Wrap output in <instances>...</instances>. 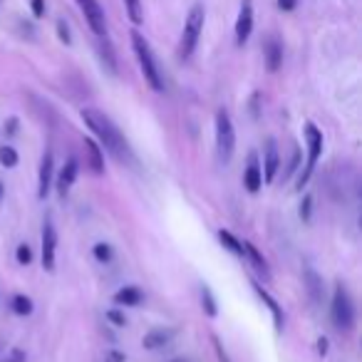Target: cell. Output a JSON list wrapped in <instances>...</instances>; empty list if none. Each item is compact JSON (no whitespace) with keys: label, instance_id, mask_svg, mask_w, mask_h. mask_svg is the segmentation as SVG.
Returning a JSON list of instances; mask_svg holds the SVG:
<instances>
[{"label":"cell","instance_id":"5bb4252c","mask_svg":"<svg viewBox=\"0 0 362 362\" xmlns=\"http://www.w3.org/2000/svg\"><path fill=\"white\" fill-rule=\"evenodd\" d=\"M77 171H80V164H77L75 156H70L67 164L62 166L60 176H57V194H60V197H67V192H70L72 184H75V179H77Z\"/></svg>","mask_w":362,"mask_h":362},{"label":"cell","instance_id":"9c48e42d","mask_svg":"<svg viewBox=\"0 0 362 362\" xmlns=\"http://www.w3.org/2000/svg\"><path fill=\"white\" fill-rule=\"evenodd\" d=\"M253 30V6L251 0H243L241 3V11H238V21H236V42L243 45V42L251 37Z\"/></svg>","mask_w":362,"mask_h":362},{"label":"cell","instance_id":"7402d4cb","mask_svg":"<svg viewBox=\"0 0 362 362\" xmlns=\"http://www.w3.org/2000/svg\"><path fill=\"white\" fill-rule=\"evenodd\" d=\"M124 8H127V16L134 25H139L144 21V11H141V0H124Z\"/></svg>","mask_w":362,"mask_h":362},{"label":"cell","instance_id":"cb8c5ba5","mask_svg":"<svg viewBox=\"0 0 362 362\" xmlns=\"http://www.w3.org/2000/svg\"><path fill=\"white\" fill-rule=\"evenodd\" d=\"M11 305H13V310H16L18 315H30V313H33V300L28 296H13Z\"/></svg>","mask_w":362,"mask_h":362},{"label":"cell","instance_id":"d590c367","mask_svg":"<svg viewBox=\"0 0 362 362\" xmlns=\"http://www.w3.org/2000/svg\"><path fill=\"white\" fill-rule=\"evenodd\" d=\"M0 194H3V184H0Z\"/></svg>","mask_w":362,"mask_h":362},{"label":"cell","instance_id":"7c38bea8","mask_svg":"<svg viewBox=\"0 0 362 362\" xmlns=\"http://www.w3.org/2000/svg\"><path fill=\"white\" fill-rule=\"evenodd\" d=\"M52 171H55V161H52V151H45L40 161V174H37V197L45 199L52 187Z\"/></svg>","mask_w":362,"mask_h":362},{"label":"cell","instance_id":"6da1fadb","mask_svg":"<svg viewBox=\"0 0 362 362\" xmlns=\"http://www.w3.org/2000/svg\"><path fill=\"white\" fill-rule=\"evenodd\" d=\"M82 122L90 127L92 134L100 139V144L105 146L117 161H132V151H129V144H127L124 134H122L119 127H117L105 112L87 107V110H82Z\"/></svg>","mask_w":362,"mask_h":362},{"label":"cell","instance_id":"ba28073f","mask_svg":"<svg viewBox=\"0 0 362 362\" xmlns=\"http://www.w3.org/2000/svg\"><path fill=\"white\" fill-rule=\"evenodd\" d=\"M55 253H57V231H55V223L47 218L42 223V268L47 273L55 271Z\"/></svg>","mask_w":362,"mask_h":362},{"label":"cell","instance_id":"8d00e7d4","mask_svg":"<svg viewBox=\"0 0 362 362\" xmlns=\"http://www.w3.org/2000/svg\"><path fill=\"white\" fill-rule=\"evenodd\" d=\"M176 362H181V360H176Z\"/></svg>","mask_w":362,"mask_h":362},{"label":"cell","instance_id":"603a6c76","mask_svg":"<svg viewBox=\"0 0 362 362\" xmlns=\"http://www.w3.org/2000/svg\"><path fill=\"white\" fill-rule=\"evenodd\" d=\"M202 305H204V310H206V315H209V317H216V315H218L216 298L211 296V291H209L206 286L202 288Z\"/></svg>","mask_w":362,"mask_h":362},{"label":"cell","instance_id":"ffe728a7","mask_svg":"<svg viewBox=\"0 0 362 362\" xmlns=\"http://www.w3.org/2000/svg\"><path fill=\"white\" fill-rule=\"evenodd\" d=\"M243 253H246L248 258H251V263H253V268H256V271H261L263 276L268 278V266H266V258L261 256V253H258V248L253 246V243H243Z\"/></svg>","mask_w":362,"mask_h":362},{"label":"cell","instance_id":"7a4b0ae2","mask_svg":"<svg viewBox=\"0 0 362 362\" xmlns=\"http://www.w3.org/2000/svg\"><path fill=\"white\" fill-rule=\"evenodd\" d=\"M132 47H134V55L139 60V67H141V75L144 80L149 82V87L154 92H164V80H161V70L156 65V57L151 52L149 42L144 40V35L136 30H132Z\"/></svg>","mask_w":362,"mask_h":362},{"label":"cell","instance_id":"2e32d148","mask_svg":"<svg viewBox=\"0 0 362 362\" xmlns=\"http://www.w3.org/2000/svg\"><path fill=\"white\" fill-rule=\"evenodd\" d=\"M85 154H87V166L95 174H102L105 171V159H102V149L92 139H85Z\"/></svg>","mask_w":362,"mask_h":362},{"label":"cell","instance_id":"836d02e7","mask_svg":"<svg viewBox=\"0 0 362 362\" xmlns=\"http://www.w3.org/2000/svg\"><path fill=\"white\" fill-rule=\"evenodd\" d=\"M278 8H281V11H293V8H296V0H278Z\"/></svg>","mask_w":362,"mask_h":362},{"label":"cell","instance_id":"e0dca14e","mask_svg":"<svg viewBox=\"0 0 362 362\" xmlns=\"http://www.w3.org/2000/svg\"><path fill=\"white\" fill-rule=\"evenodd\" d=\"M141 291L139 288H134V286H127V288H122V291H117L115 293V303L117 305H139L141 303Z\"/></svg>","mask_w":362,"mask_h":362},{"label":"cell","instance_id":"d6986e66","mask_svg":"<svg viewBox=\"0 0 362 362\" xmlns=\"http://www.w3.org/2000/svg\"><path fill=\"white\" fill-rule=\"evenodd\" d=\"M253 291H256L258 296H261V300L266 303L268 308H271V313H273V320H276V330H283V313H281V308H278V303L273 300V298L268 296V293L263 291V288L258 286V283H253Z\"/></svg>","mask_w":362,"mask_h":362},{"label":"cell","instance_id":"277c9868","mask_svg":"<svg viewBox=\"0 0 362 362\" xmlns=\"http://www.w3.org/2000/svg\"><path fill=\"white\" fill-rule=\"evenodd\" d=\"M330 315L332 322H335L337 330H352L355 327V305H352V298L347 293V288L335 286V293H332V305H330Z\"/></svg>","mask_w":362,"mask_h":362},{"label":"cell","instance_id":"f546056e","mask_svg":"<svg viewBox=\"0 0 362 362\" xmlns=\"http://www.w3.org/2000/svg\"><path fill=\"white\" fill-rule=\"evenodd\" d=\"M310 206H313V199L305 197L300 202V218H303V221H310Z\"/></svg>","mask_w":362,"mask_h":362},{"label":"cell","instance_id":"1f68e13d","mask_svg":"<svg viewBox=\"0 0 362 362\" xmlns=\"http://www.w3.org/2000/svg\"><path fill=\"white\" fill-rule=\"evenodd\" d=\"M57 33H60V40L65 42V45H70V30H67V25L65 23H57Z\"/></svg>","mask_w":362,"mask_h":362},{"label":"cell","instance_id":"83f0119b","mask_svg":"<svg viewBox=\"0 0 362 362\" xmlns=\"http://www.w3.org/2000/svg\"><path fill=\"white\" fill-rule=\"evenodd\" d=\"M107 320H110V322H115L117 327L127 325V317H124V313H119V310H107Z\"/></svg>","mask_w":362,"mask_h":362},{"label":"cell","instance_id":"30bf717a","mask_svg":"<svg viewBox=\"0 0 362 362\" xmlns=\"http://www.w3.org/2000/svg\"><path fill=\"white\" fill-rule=\"evenodd\" d=\"M303 286H305V293L313 300V305H320L322 298H325V288H322V278L310 266L303 268Z\"/></svg>","mask_w":362,"mask_h":362},{"label":"cell","instance_id":"4316f807","mask_svg":"<svg viewBox=\"0 0 362 362\" xmlns=\"http://www.w3.org/2000/svg\"><path fill=\"white\" fill-rule=\"evenodd\" d=\"M16 258H18V263H21V266H28V263L33 261L30 246H28V243H21V246H18V251H16Z\"/></svg>","mask_w":362,"mask_h":362},{"label":"cell","instance_id":"4dcf8cb0","mask_svg":"<svg viewBox=\"0 0 362 362\" xmlns=\"http://www.w3.org/2000/svg\"><path fill=\"white\" fill-rule=\"evenodd\" d=\"M30 6H33V13H35V18L45 16V0H30Z\"/></svg>","mask_w":362,"mask_h":362},{"label":"cell","instance_id":"d4e9b609","mask_svg":"<svg viewBox=\"0 0 362 362\" xmlns=\"http://www.w3.org/2000/svg\"><path fill=\"white\" fill-rule=\"evenodd\" d=\"M0 164L3 166H16L18 164V151L13 149V146H0Z\"/></svg>","mask_w":362,"mask_h":362},{"label":"cell","instance_id":"3957f363","mask_svg":"<svg viewBox=\"0 0 362 362\" xmlns=\"http://www.w3.org/2000/svg\"><path fill=\"white\" fill-rule=\"evenodd\" d=\"M204 18H206L204 6H194L192 11H189L187 23H184V33H181V47H179L184 60L192 57L194 50H197L199 37H202V33H204Z\"/></svg>","mask_w":362,"mask_h":362},{"label":"cell","instance_id":"4fadbf2b","mask_svg":"<svg viewBox=\"0 0 362 362\" xmlns=\"http://www.w3.org/2000/svg\"><path fill=\"white\" fill-rule=\"evenodd\" d=\"M243 187H246L251 194L261 192V187H263V171H261V164H258L256 154L248 156L246 171H243Z\"/></svg>","mask_w":362,"mask_h":362},{"label":"cell","instance_id":"8992f818","mask_svg":"<svg viewBox=\"0 0 362 362\" xmlns=\"http://www.w3.org/2000/svg\"><path fill=\"white\" fill-rule=\"evenodd\" d=\"M305 144H308V164H305V171L300 174V179H298V187H305L308 179H310L313 169H315L317 159H320L322 154V132L317 129L315 124H305Z\"/></svg>","mask_w":362,"mask_h":362},{"label":"cell","instance_id":"5b68a950","mask_svg":"<svg viewBox=\"0 0 362 362\" xmlns=\"http://www.w3.org/2000/svg\"><path fill=\"white\" fill-rule=\"evenodd\" d=\"M216 146L221 161H231L233 151H236V129H233L231 115L226 110H218L216 115Z\"/></svg>","mask_w":362,"mask_h":362},{"label":"cell","instance_id":"ac0fdd59","mask_svg":"<svg viewBox=\"0 0 362 362\" xmlns=\"http://www.w3.org/2000/svg\"><path fill=\"white\" fill-rule=\"evenodd\" d=\"M171 340V332L169 330H151L144 335V340H141V345L146 347V350H159V347L169 345Z\"/></svg>","mask_w":362,"mask_h":362},{"label":"cell","instance_id":"f1b7e54d","mask_svg":"<svg viewBox=\"0 0 362 362\" xmlns=\"http://www.w3.org/2000/svg\"><path fill=\"white\" fill-rule=\"evenodd\" d=\"M298 166H300V149H298V146H296V149H293V159H291V166H288V174H286V179H288V176H293V174H296V171H298Z\"/></svg>","mask_w":362,"mask_h":362},{"label":"cell","instance_id":"8fae6325","mask_svg":"<svg viewBox=\"0 0 362 362\" xmlns=\"http://www.w3.org/2000/svg\"><path fill=\"white\" fill-rule=\"evenodd\" d=\"M278 166H281V156H278V146L276 139H268L266 141V154H263V181L271 184L278 174Z\"/></svg>","mask_w":362,"mask_h":362},{"label":"cell","instance_id":"44dd1931","mask_svg":"<svg viewBox=\"0 0 362 362\" xmlns=\"http://www.w3.org/2000/svg\"><path fill=\"white\" fill-rule=\"evenodd\" d=\"M218 238H221V243L228 248L231 253H236V256H243V243L238 241L236 236H233L231 231H218Z\"/></svg>","mask_w":362,"mask_h":362},{"label":"cell","instance_id":"52a82bcc","mask_svg":"<svg viewBox=\"0 0 362 362\" xmlns=\"http://www.w3.org/2000/svg\"><path fill=\"white\" fill-rule=\"evenodd\" d=\"M77 6H80L90 30L95 33L97 37H105L107 35V18H105V11H102L100 3H97V0H77Z\"/></svg>","mask_w":362,"mask_h":362},{"label":"cell","instance_id":"9a60e30c","mask_svg":"<svg viewBox=\"0 0 362 362\" xmlns=\"http://www.w3.org/2000/svg\"><path fill=\"white\" fill-rule=\"evenodd\" d=\"M263 52H266V65L271 72H276L278 67H281L283 62V45L278 37H268L266 40V47H263Z\"/></svg>","mask_w":362,"mask_h":362},{"label":"cell","instance_id":"484cf974","mask_svg":"<svg viewBox=\"0 0 362 362\" xmlns=\"http://www.w3.org/2000/svg\"><path fill=\"white\" fill-rule=\"evenodd\" d=\"M95 258L102 263V266H107V263L112 261V248H110V243H97V246H95Z\"/></svg>","mask_w":362,"mask_h":362},{"label":"cell","instance_id":"e575fe53","mask_svg":"<svg viewBox=\"0 0 362 362\" xmlns=\"http://www.w3.org/2000/svg\"><path fill=\"white\" fill-rule=\"evenodd\" d=\"M317 350H320V355H325V352H327V340H325V337H320V340H317Z\"/></svg>","mask_w":362,"mask_h":362},{"label":"cell","instance_id":"d6a6232c","mask_svg":"<svg viewBox=\"0 0 362 362\" xmlns=\"http://www.w3.org/2000/svg\"><path fill=\"white\" fill-rule=\"evenodd\" d=\"M211 340H214V347H216V352H218V360H221V362H228V355L223 352V347H221V342H218V337L214 335Z\"/></svg>","mask_w":362,"mask_h":362}]
</instances>
